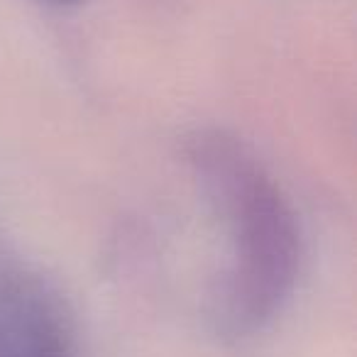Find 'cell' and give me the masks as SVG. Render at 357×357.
Here are the masks:
<instances>
[{"instance_id": "obj_1", "label": "cell", "mask_w": 357, "mask_h": 357, "mask_svg": "<svg viewBox=\"0 0 357 357\" xmlns=\"http://www.w3.org/2000/svg\"><path fill=\"white\" fill-rule=\"evenodd\" d=\"M189 159L228 228L215 318L230 335L262 331L291 296L301 264L296 215L257 157L225 132L191 139Z\"/></svg>"}, {"instance_id": "obj_2", "label": "cell", "mask_w": 357, "mask_h": 357, "mask_svg": "<svg viewBox=\"0 0 357 357\" xmlns=\"http://www.w3.org/2000/svg\"><path fill=\"white\" fill-rule=\"evenodd\" d=\"M0 357H79L64 298L30 269H0Z\"/></svg>"}, {"instance_id": "obj_3", "label": "cell", "mask_w": 357, "mask_h": 357, "mask_svg": "<svg viewBox=\"0 0 357 357\" xmlns=\"http://www.w3.org/2000/svg\"><path fill=\"white\" fill-rule=\"evenodd\" d=\"M56 6H74V3H81V0H52Z\"/></svg>"}]
</instances>
